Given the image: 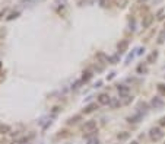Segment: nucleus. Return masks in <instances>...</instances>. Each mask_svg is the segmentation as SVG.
Masks as SVG:
<instances>
[{
  "label": "nucleus",
  "mask_w": 165,
  "mask_h": 144,
  "mask_svg": "<svg viewBox=\"0 0 165 144\" xmlns=\"http://www.w3.org/2000/svg\"><path fill=\"white\" fill-rule=\"evenodd\" d=\"M139 2H140V3H143V2H146V0H139Z\"/></svg>",
  "instance_id": "29"
},
{
  "label": "nucleus",
  "mask_w": 165,
  "mask_h": 144,
  "mask_svg": "<svg viewBox=\"0 0 165 144\" xmlns=\"http://www.w3.org/2000/svg\"><path fill=\"white\" fill-rule=\"evenodd\" d=\"M98 102H99V105H110L111 97L107 93H101L99 96H98Z\"/></svg>",
  "instance_id": "3"
},
{
  "label": "nucleus",
  "mask_w": 165,
  "mask_h": 144,
  "mask_svg": "<svg viewBox=\"0 0 165 144\" xmlns=\"http://www.w3.org/2000/svg\"><path fill=\"white\" fill-rule=\"evenodd\" d=\"M79 119H81V115H75V117H72V118L69 119L67 122H69V124H76Z\"/></svg>",
  "instance_id": "16"
},
{
  "label": "nucleus",
  "mask_w": 165,
  "mask_h": 144,
  "mask_svg": "<svg viewBox=\"0 0 165 144\" xmlns=\"http://www.w3.org/2000/svg\"><path fill=\"white\" fill-rule=\"evenodd\" d=\"M157 58H158V52H157V51H153L152 54L148 57V63H153V61H155Z\"/></svg>",
  "instance_id": "15"
},
{
  "label": "nucleus",
  "mask_w": 165,
  "mask_h": 144,
  "mask_svg": "<svg viewBox=\"0 0 165 144\" xmlns=\"http://www.w3.org/2000/svg\"><path fill=\"white\" fill-rule=\"evenodd\" d=\"M137 109L142 112L143 111V114H146L148 112V103L146 102H139V105H137Z\"/></svg>",
  "instance_id": "8"
},
{
  "label": "nucleus",
  "mask_w": 165,
  "mask_h": 144,
  "mask_svg": "<svg viewBox=\"0 0 165 144\" xmlns=\"http://www.w3.org/2000/svg\"><path fill=\"white\" fill-rule=\"evenodd\" d=\"M119 92H120L121 96H127V93H129V87L124 86V85H121V86H119Z\"/></svg>",
  "instance_id": "11"
},
{
  "label": "nucleus",
  "mask_w": 165,
  "mask_h": 144,
  "mask_svg": "<svg viewBox=\"0 0 165 144\" xmlns=\"http://www.w3.org/2000/svg\"><path fill=\"white\" fill-rule=\"evenodd\" d=\"M101 6H104V7L108 6V4H107V0H101Z\"/></svg>",
  "instance_id": "26"
},
{
  "label": "nucleus",
  "mask_w": 165,
  "mask_h": 144,
  "mask_svg": "<svg viewBox=\"0 0 165 144\" xmlns=\"http://www.w3.org/2000/svg\"><path fill=\"white\" fill-rule=\"evenodd\" d=\"M97 58L101 60V63H108V61H110V58H108V57H105V55L102 54V52H98V54H97Z\"/></svg>",
  "instance_id": "14"
},
{
  "label": "nucleus",
  "mask_w": 165,
  "mask_h": 144,
  "mask_svg": "<svg viewBox=\"0 0 165 144\" xmlns=\"http://www.w3.org/2000/svg\"><path fill=\"white\" fill-rule=\"evenodd\" d=\"M137 72H139V73H146L148 70H146V67H145V66H139V67H137Z\"/></svg>",
  "instance_id": "21"
},
{
  "label": "nucleus",
  "mask_w": 165,
  "mask_h": 144,
  "mask_svg": "<svg viewBox=\"0 0 165 144\" xmlns=\"http://www.w3.org/2000/svg\"><path fill=\"white\" fill-rule=\"evenodd\" d=\"M18 16H19V13H18V12H15V13H10V16L8 17V21H12L13 17H18Z\"/></svg>",
  "instance_id": "22"
},
{
  "label": "nucleus",
  "mask_w": 165,
  "mask_h": 144,
  "mask_svg": "<svg viewBox=\"0 0 165 144\" xmlns=\"http://www.w3.org/2000/svg\"><path fill=\"white\" fill-rule=\"evenodd\" d=\"M129 137H130V134H129V132H126V131L119 132V134H117V138H119V140H127Z\"/></svg>",
  "instance_id": "13"
},
{
  "label": "nucleus",
  "mask_w": 165,
  "mask_h": 144,
  "mask_svg": "<svg viewBox=\"0 0 165 144\" xmlns=\"http://www.w3.org/2000/svg\"><path fill=\"white\" fill-rule=\"evenodd\" d=\"M110 105L113 106V108H115V106L119 105V101H115V99H114V101H111V102H110Z\"/></svg>",
  "instance_id": "23"
},
{
  "label": "nucleus",
  "mask_w": 165,
  "mask_h": 144,
  "mask_svg": "<svg viewBox=\"0 0 165 144\" xmlns=\"http://www.w3.org/2000/svg\"><path fill=\"white\" fill-rule=\"evenodd\" d=\"M127 2L129 0H114V4L115 6H119V7H126V4H127Z\"/></svg>",
  "instance_id": "12"
},
{
  "label": "nucleus",
  "mask_w": 165,
  "mask_h": 144,
  "mask_svg": "<svg viewBox=\"0 0 165 144\" xmlns=\"http://www.w3.org/2000/svg\"><path fill=\"white\" fill-rule=\"evenodd\" d=\"M149 137H151V140L152 141H159L164 137V132L159 130V128H151V131H149Z\"/></svg>",
  "instance_id": "2"
},
{
  "label": "nucleus",
  "mask_w": 165,
  "mask_h": 144,
  "mask_svg": "<svg viewBox=\"0 0 165 144\" xmlns=\"http://www.w3.org/2000/svg\"><path fill=\"white\" fill-rule=\"evenodd\" d=\"M127 48H129V42H127L126 39H123V41H120L119 45H117V50H119V52L121 54V52H126Z\"/></svg>",
  "instance_id": "5"
},
{
  "label": "nucleus",
  "mask_w": 165,
  "mask_h": 144,
  "mask_svg": "<svg viewBox=\"0 0 165 144\" xmlns=\"http://www.w3.org/2000/svg\"><path fill=\"white\" fill-rule=\"evenodd\" d=\"M158 92L162 93V95H165V85L164 83H159V85H158Z\"/></svg>",
  "instance_id": "19"
},
{
  "label": "nucleus",
  "mask_w": 165,
  "mask_h": 144,
  "mask_svg": "<svg viewBox=\"0 0 165 144\" xmlns=\"http://www.w3.org/2000/svg\"><path fill=\"white\" fill-rule=\"evenodd\" d=\"M151 105L153 106V108H155V109H159V108H162V106H164V101H162L161 97H153L152 99V102H151Z\"/></svg>",
  "instance_id": "4"
},
{
  "label": "nucleus",
  "mask_w": 165,
  "mask_h": 144,
  "mask_svg": "<svg viewBox=\"0 0 165 144\" xmlns=\"http://www.w3.org/2000/svg\"><path fill=\"white\" fill-rule=\"evenodd\" d=\"M97 109V103H91V105H88L86 108L83 109L85 114H91V112H93V111Z\"/></svg>",
  "instance_id": "9"
},
{
  "label": "nucleus",
  "mask_w": 165,
  "mask_h": 144,
  "mask_svg": "<svg viewBox=\"0 0 165 144\" xmlns=\"http://www.w3.org/2000/svg\"><path fill=\"white\" fill-rule=\"evenodd\" d=\"M124 99H123V103L124 105H127V103H130L131 102V99H133V97H130V96H123Z\"/></svg>",
  "instance_id": "20"
},
{
  "label": "nucleus",
  "mask_w": 165,
  "mask_h": 144,
  "mask_svg": "<svg viewBox=\"0 0 165 144\" xmlns=\"http://www.w3.org/2000/svg\"><path fill=\"white\" fill-rule=\"evenodd\" d=\"M89 144H98V140H92V141H89Z\"/></svg>",
  "instance_id": "27"
},
{
  "label": "nucleus",
  "mask_w": 165,
  "mask_h": 144,
  "mask_svg": "<svg viewBox=\"0 0 165 144\" xmlns=\"http://www.w3.org/2000/svg\"><path fill=\"white\" fill-rule=\"evenodd\" d=\"M140 119H142V115L137 114V115H131V117H129V118H127V121H129V122L136 124V122H139Z\"/></svg>",
  "instance_id": "7"
},
{
  "label": "nucleus",
  "mask_w": 165,
  "mask_h": 144,
  "mask_svg": "<svg viewBox=\"0 0 165 144\" xmlns=\"http://www.w3.org/2000/svg\"><path fill=\"white\" fill-rule=\"evenodd\" d=\"M165 42V31H162L159 37H158V44H164Z\"/></svg>",
  "instance_id": "17"
},
{
  "label": "nucleus",
  "mask_w": 165,
  "mask_h": 144,
  "mask_svg": "<svg viewBox=\"0 0 165 144\" xmlns=\"http://www.w3.org/2000/svg\"><path fill=\"white\" fill-rule=\"evenodd\" d=\"M91 77H92L91 72H85V73H83V77H82V79H83V82H88L89 79H91Z\"/></svg>",
  "instance_id": "18"
},
{
  "label": "nucleus",
  "mask_w": 165,
  "mask_h": 144,
  "mask_svg": "<svg viewBox=\"0 0 165 144\" xmlns=\"http://www.w3.org/2000/svg\"><path fill=\"white\" fill-rule=\"evenodd\" d=\"M162 13H164V9H161V10H159V12H158V19H162Z\"/></svg>",
  "instance_id": "25"
},
{
  "label": "nucleus",
  "mask_w": 165,
  "mask_h": 144,
  "mask_svg": "<svg viewBox=\"0 0 165 144\" xmlns=\"http://www.w3.org/2000/svg\"><path fill=\"white\" fill-rule=\"evenodd\" d=\"M130 144H139V143H137V141H131Z\"/></svg>",
  "instance_id": "28"
},
{
  "label": "nucleus",
  "mask_w": 165,
  "mask_h": 144,
  "mask_svg": "<svg viewBox=\"0 0 165 144\" xmlns=\"http://www.w3.org/2000/svg\"><path fill=\"white\" fill-rule=\"evenodd\" d=\"M159 125H162V127H165V117H162V118L159 119Z\"/></svg>",
  "instance_id": "24"
},
{
  "label": "nucleus",
  "mask_w": 165,
  "mask_h": 144,
  "mask_svg": "<svg viewBox=\"0 0 165 144\" xmlns=\"http://www.w3.org/2000/svg\"><path fill=\"white\" fill-rule=\"evenodd\" d=\"M0 67H2V64H0Z\"/></svg>",
  "instance_id": "30"
},
{
  "label": "nucleus",
  "mask_w": 165,
  "mask_h": 144,
  "mask_svg": "<svg viewBox=\"0 0 165 144\" xmlns=\"http://www.w3.org/2000/svg\"><path fill=\"white\" fill-rule=\"evenodd\" d=\"M82 131L86 134V137H89V134H93V132L97 131V122H95V121H88V122L83 125Z\"/></svg>",
  "instance_id": "1"
},
{
  "label": "nucleus",
  "mask_w": 165,
  "mask_h": 144,
  "mask_svg": "<svg viewBox=\"0 0 165 144\" xmlns=\"http://www.w3.org/2000/svg\"><path fill=\"white\" fill-rule=\"evenodd\" d=\"M10 132V127L6 124H0V134H8Z\"/></svg>",
  "instance_id": "10"
},
{
  "label": "nucleus",
  "mask_w": 165,
  "mask_h": 144,
  "mask_svg": "<svg viewBox=\"0 0 165 144\" xmlns=\"http://www.w3.org/2000/svg\"><path fill=\"white\" fill-rule=\"evenodd\" d=\"M152 22H153V16L152 15H146L143 19V22H142V25H143V28H149V26L152 25Z\"/></svg>",
  "instance_id": "6"
}]
</instances>
